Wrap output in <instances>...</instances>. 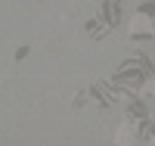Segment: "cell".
<instances>
[{
    "label": "cell",
    "instance_id": "6da1fadb",
    "mask_svg": "<svg viewBox=\"0 0 155 146\" xmlns=\"http://www.w3.org/2000/svg\"><path fill=\"white\" fill-rule=\"evenodd\" d=\"M127 28H130V37H134V41H149V37H155V19L143 9V12H137V16L130 19Z\"/></svg>",
    "mask_w": 155,
    "mask_h": 146
},
{
    "label": "cell",
    "instance_id": "3957f363",
    "mask_svg": "<svg viewBox=\"0 0 155 146\" xmlns=\"http://www.w3.org/2000/svg\"><path fill=\"white\" fill-rule=\"evenodd\" d=\"M137 137H143V143L155 146V124H152V121H146V124H143V131H137Z\"/></svg>",
    "mask_w": 155,
    "mask_h": 146
},
{
    "label": "cell",
    "instance_id": "7a4b0ae2",
    "mask_svg": "<svg viewBox=\"0 0 155 146\" xmlns=\"http://www.w3.org/2000/svg\"><path fill=\"white\" fill-rule=\"evenodd\" d=\"M115 143H118V146H134L137 143V124L130 121V118L118 124V131H115Z\"/></svg>",
    "mask_w": 155,
    "mask_h": 146
}]
</instances>
